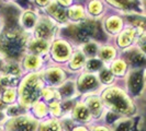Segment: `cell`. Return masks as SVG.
Listing matches in <instances>:
<instances>
[{
  "instance_id": "obj_1",
  "label": "cell",
  "mask_w": 146,
  "mask_h": 131,
  "mask_svg": "<svg viewBox=\"0 0 146 131\" xmlns=\"http://www.w3.org/2000/svg\"><path fill=\"white\" fill-rule=\"evenodd\" d=\"M29 35L22 29H5L0 32V57L7 61L19 62L27 54Z\"/></svg>"
},
{
  "instance_id": "obj_2",
  "label": "cell",
  "mask_w": 146,
  "mask_h": 131,
  "mask_svg": "<svg viewBox=\"0 0 146 131\" xmlns=\"http://www.w3.org/2000/svg\"><path fill=\"white\" fill-rule=\"evenodd\" d=\"M43 90V81L41 74L31 72L24 77L19 87V100L20 105L24 109L32 107L38 102Z\"/></svg>"
},
{
  "instance_id": "obj_3",
  "label": "cell",
  "mask_w": 146,
  "mask_h": 131,
  "mask_svg": "<svg viewBox=\"0 0 146 131\" xmlns=\"http://www.w3.org/2000/svg\"><path fill=\"white\" fill-rule=\"evenodd\" d=\"M102 103L111 111L121 115H130L134 111V104L129 94L122 88L112 86L107 88L101 96Z\"/></svg>"
},
{
  "instance_id": "obj_4",
  "label": "cell",
  "mask_w": 146,
  "mask_h": 131,
  "mask_svg": "<svg viewBox=\"0 0 146 131\" xmlns=\"http://www.w3.org/2000/svg\"><path fill=\"white\" fill-rule=\"evenodd\" d=\"M97 32L98 29L94 20H82L69 28L68 37L73 38L75 42L84 44L94 39Z\"/></svg>"
},
{
  "instance_id": "obj_5",
  "label": "cell",
  "mask_w": 146,
  "mask_h": 131,
  "mask_svg": "<svg viewBox=\"0 0 146 131\" xmlns=\"http://www.w3.org/2000/svg\"><path fill=\"white\" fill-rule=\"evenodd\" d=\"M56 32H57L56 22L53 21L50 16L43 15V16H38L36 25L32 32L33 33L32 37L51 43L52 41L55 39Z\"/></svg>"
},
{
  "instance_id": "obj_6",
  "label": "cell",
  "mask_w": 146,
  "mask_h": 131,
  "mask_svg": "<svg viewBox=\"0 0 146 131\" xmlns=\"http://www.w3.org/2000/svg\"><path fill=\"white\" fill-rule=\"evenodd\" d=\"M52 58L57 62H66L68 61L72 54H73V47L70 43L64 39V38H55L51 42L50 47Z\"/></svg>"
},
{
  "instance_id": "obj_7",
  "label": "cell",
  "mask_w": 146,
  "mask_h": 131,
  "mask_svg": "<svg viewBox=\"0 0 146 131\" xmlns=\"http://www.w3.org/2000/svg\"><path fill=\"white\" fill-rule=\"evenodd\" d=\"M145 84V70L144 68L131 69L127 73L126 78V85L127 90L131 94L137 96L144 90Z\"/></svg>"
},
{
  "instance_id": "obj_8",
  "label": "cell",
  "mask_w": 146,
  "mask_h": 131,
  "mask_svg": "<svg viewBox=\"0 0 146 131\" xmlns=\"http://www.w3.org/2000/svg\"><path fill=\"white\" fill-rule=\"evenodd\" d=\"M142 33H144V31H141L132 25L125 26L117 35V45L122 49L131 47L132 44L136 41L137 36Z\"/></svg>"
},
{
  "instance_id": "obj_9",
  "label": "cell",
  "mask_w": 146,
  "mask_h": 131,
  "mask_svg": "<svg viewBox=\"0 0 146 131\" xmlns=\"http://www.w3.org/2000/svg\"><path fill=\"white\" fill-rule=\"evenodd\" d=\"M42 81L48 84L51 87L59 86L66 79L65 71L59 67H50L44 70L43 74H41Z\"/></svg>"
},
{
  "instance_id": "obj_10",
  "label": "cell",
  "mask_w": 146,
  "mask_h": 131,
  "mask_svg": "<svg viewBox=\"0 0 146 131\" xmlns=\"http://www.w3.org/2000/svg\"><path fill=\"white\" fill-rule=\"evenodd\" d=\"M125 62L131 65L132 69L144 68L145 66V52L139 47H127L124 49Z\"/></svg>"
},
{
  "instance_id": "obj_11",
  "label": "cell",
  "mask_w": 146,
  "mask_h": 131,
  "mask_svg": "<svg viewBox=\"0 0 146 131\" xmlns=\"http://www.w3.org/2000/svg\"><path fill=\"white\" fill-rule=\"evenodd\" d=\"M99 80L98 77L90 72H84L81 73L77 80L76 86H77V91L80 93H88L91 92L96 88L99 87Z\"/></svg>"
},
{
  "instance_id": "obj_12",
  "label": "cell",
  "mask_w": 146,
  "mask_h": 131,
  "mask_svg": "<svg viewBox=\"0 0 146 131\" xmlns=\"http://www.w3.org/2000/svg\"><path fill=\"white\" fill-rule=\"evenodd\" d=\"M9 128L11 131H35L37 122L35 119L28 116L15 117L10 122Z\"/></svg>"
},
{
  "instance_id": "obj_13",
  "label": "cell",
  "mask_w": 146,
  "mask_h": 131,
  "mask_svg": "<svg viewBox=\"0 0 146 131\" xmlns=\"http://www.w3.org/2000/svg\"><path fill=\"white\" fill-rule=\"evenodd\" d=\"M45 11L47 13V16H50L52 20L56 23L65 24L68 22L66 8L59 6L55 0H53V1L51 0V2L45 7Z\"/></svg>"
},
{
  "instance_id": "obj_14",
  "label": "cell",
  "mask_w": 146,
  "mask_h": 131,
  "mask_svg": "<svg viewBox=\"0 0 146 131\" xmlns=\"http://www.w3.org/2000/svg\"><path fill=\"white\" fill-rule=\"evenodd\" d=\"M50 47H51L50 42L34 38V37H29L28 45H27V52L42 57V56L50 52Z\"/></svg>"
},
{
  "instance_id": "obj_15",
  "label": "cell",
  "mask_w": 146,
  "mask_h": 131,
  "mask_svg": "<svg viewBox=\"0 0 146 131\" xmlns=\"http://www.w3.org/2000/svg\"><path fill=\"white\" fill-rule=\"evenodd\" d=\"M38 20V15L33 11V10H25L22 12L20 16V24H21V29L23 32L32 33L35 28Z\"/></svg>"
},
{
  "instance_id": "obj_16",
  "label": "cell",
  "mask_w": 146,
  "mask_h": 131,
  "mask_svg": "<svg viewBox=\"0 0 146 131\" xmlns=\"http://www.w3.org/2000/svg\"><path fill=\"white\" fill-rule=\"evenodd\" d=\"M124 28V20L120 15H110L104 21V29L111 35H117Z\"/></svg>"
},
{
  "instance_id": "obj_17",
  "label": "cell",
  "mask_w": 146,
  "mask_h": 131,
  "mask_svg": "<svg viewBox=\"0 0 146 131\" xmlns=\"http://www.w3.org/2000/svg\"><path fill=\"white\" fill-rule=\"evenodd\" d=\"M58 94L60 98H64L66 101H70V98H73L75 95H77V86H76V82L73 80L64 81L58 87Z\"/></svg>"
},
{
  "instance_id": "obj_18",
  "label": "cell",
  "mask_w": 146,
  "mask_h": 131,
  "mask_svg": "<svg viewBox=\"0 0 146 131\" xmlns=\"http://www.w3.org/2000/svg\"><path fill=\"white\" fill-rule=\"evenodd\" d=\"M43 64V59L41 56L33 55V54H27L23 58H22V66L24 69H27L28 71L31 72H35L38 70Z\"/></svg>"
},
{
  "instance_id": "obj_19",
  "label": "cell",
  "mask_w": 146,
  "mask_h": 131,
  "mask_svg": "<svg viewBox=\"0 0 146 131\" xmlns=\"http://www.w3.org/2000/svg\"><path fill=\"white\" fill-rule=\"evenodd\" d=\"M117 57V49L111 46V45H104L100 46L98 54H97V58H99L104 64H111Z\"/></svg>"
},
{
  "instance_id": "obj_20",
  "label": "cell",
  "mask_w": 146,
  "mask_h": 131,
  "mask_svg": "<svg viewBox=\"0 0 146 131\" xmlns=\"http://www.w3.org/2000/svg\"><path fill=\"white\" fill-rule=\"evenodd\" d=\"M66 11L68 21H73L75 23L82 21L86 16V9L81 5H72L68 9H66Z\"/></svg>"
},
{
  "instance_id": "obj_21",
  "label": "cell",
  "mask_w": 146,
  "mask_h": 131,
  "mask_svg": "<svg viewBox=\"0 0 146 131\" xmlns=\"http://www.w3.org/2000/svg\"><path fill=\"white\" fill-rule=\"evenodd\" d=\"M73 117L78 121H89L91 119V114L85 105V103H77L73 108Z\"/></svg>"
},
{
  "instance_id": "obj_22",
  "label": "cell",
  "mask_w": 146,
  "mask_h": 131,
  "mask_svg": "<svg viewBox=\"0 0 146 131\" xmlns=\"http://www.w3.org/2000/svg\"><path fill=\"white\" fill-rule=\"evenodd\" d=\"M86 60H87V58H86V56L82 54V51H81L80 49H78V50H76V51H73L70 58L68 60V62H69V68H70L72 70H79L81 68H84Z\"/></svg>"
},
{
  "instance_id": "obj_23",
  "label": "cell",
  "mask_w": 146,
  "mask_h": 131,
  "mask_svg": "<svg viewBox=\"0 0 146 131\" xmlns=\"http://www.w3.org/2000/svg\"><path fill=\"white\" fill-rule=\"evenodd\" d=\"M99 48H100V44L98 43L97 41H95V39H91L89 42L81 44L79 49L86 56V58H94V57H97Z\"/></svg>"
},
{
  "instance_id": "obj_24",
  "label": "cell",
  "mask_w": 146,
  "mask_h": 131,
  "mask_svg": "<svg viewBox=\"0 0 146 131\" xmlns=\"http://www.w3.org/2000/svg\"><path fill=\"white\" fill-rule=\"evenodd\" d=\"M85 105L87 106V108L89 109L91 115H94L95 117H98L101 115V113H102V103L100 101V98H98L97 96L88 97Z\"/></svg>"
},
{
  "instance_id": "obj_25",
  "label": "cell",
  "mask_w": 146,
  "mask_h": 131,
  "mask_svg": "<svg viewBox=\"0 0 146 131\" xmlns=\"http://www.w3.org/2000/svg\"><path fill=\"white\" fill-rule=\"evenodd\" d=\"M110 70L113 75H117V77H123L126 71H127V64L125 62V60L123 58H119L114 59L111 66H110Z\"/></svg>"
},
{
  "instance_id": "obj_26",
  "label": "cell",
  "mask_w": 146,
  "mask_h": 131,
  "mask_svg": "<svg viewBox=\"0 0 146 131\" xmlns=\"http://www.w3.org/2000/svg\"><path fill=\"white\" fill-rule=\"evenodd\" d=\"M19 83V79L17 77L2 74L0 75V96L8 88H15Z\"/></svg>"
},
{
  "instance_id": "obj_27",
  "label": "cell",
  "mask_w": 146,
  "mask_h": 131,
  "mask_svg": "<svg viewBox=\"0 0 146 131\" xmlns=\"http://www.w3.org/2000/svg\"><path fill=\"white\" fill-rule=\"evenodd\" d=\"M103 3L101 0H90L87 5V12L91 18H98L102 14Z\"/></svg>"
},
{
  "instance_id": "obj_28",
  "label": "cell",
  "mask_w": 146,
  "mask_h": 131,
  "mask_svg": "<svg viewBox=\"0 0 146 131\" xmlns=\"http://www.w3.org/2000/svg\"><path fill=\"white\" fill-rule=\"evenodd\" d=\"M2 74H7V75H12V77L19 78L22 74V67L15 61H7Z\"/></svg>"
},
{
  "instance_id": "obj_29",
  "label": "cell",
  "mask_w": 146,
  "mask_h": 131,
  "mask_svg": "<svg viewBox=\"0 0 146 131\" xmlns=\"http://www.w3.org/2000/svg\"><path fill=\"white\" fill-rule=\"evenodd\" d=\"M106 1L112 7L124 11H130L135 8V0H106Z\"/></svg>"
},
{
  "instance_id": "obj_30",
  "label": "cell",
  "mask_w": 146,
  "mask_h": 131,
  "mask_svg": "<svg viewBox=\"0 0 146 131\" xmlns=\"http://www.w3.org/2000/svg\"><path fill=\"white\" fill-rule=\"evenodd\" d=\"M84 67L86 68L87 72L94 73L99 71L100 69H102V67H104V65H103V62L99 58L94 57V58H87Z\"/></svg>"
},
{
  "instance_id": "obj_31",
  "label": "cell",
  "mask_w": 146,
  "mask_h": 131,
  "mask_svg": "<svg viewBox=\"0 0 146 131\" xmlns=\"http://www.w3.org/2000/svg\"><path fill=\"white\" fill-rule=\"evenodd\" d=\"M41 96H43L44 100H45V101H47L50 104L55 103V102H59L58 100L60 98V97H59L58 92H57L56 90H54V88H52V87H50V86L43 87Z\"/></svg>"
},
{
  "instance_id": "obj_32",
  "label": "cell",
  "mask_w": 146,
  "mask_h": 131,
  "mask_svg": "<svg viewBox=\"0 0 146 131\" xmlns=\"http://www.w3.org/2000/svg\"><path fill=\"white\" fill-rule=\"evenodd\" d=\"M99 74H98V80L100 81L103 84H111V82L113 81V78L114 75L112 74L111 70L107 67H102V69H100L99 71Z\"/></svg>"
},
{
  "instance_id": "obj_33",
  "label": "cell",
  "mask_w": 146,
  "mask_h": 131,
  "mask_svg": "<svg viewBox=\"0 0 146 131\" xmlns=\"http://www.w3.org/2000/svg\"><path fill=\"white\" fill-rule=\"evenodd\" d=\"M38 131H60V124L56 119H50L40 126Z\"/></svg>"
},
{
  "instance_id": "obj_34",
  "label": "cell",
  "mask_w": 146,
  "mask_h": 131,
  "mask_svg": "<svg viewBox=\"0 0 146 131\" xmlns=\"http://www.w3.org/2000/svg\"><path fill=\"white\" fill-rule=\"evenodd\" d=\"M15 97H17V92L15 88H8L1 94V101L6 104H10L15 102Z\"/></svg>"
},
{
  "instance_id": "obj_35",
  "label": "cell",
  "mask_w": 146,
  "mask_h": 131,
  "mask_svg": "<svg viewBox=\"0 0 146 131\" xmlns=\"http://www.w3.org/2000/svg\"><path fill=\"white\" fill-rule=\"evenodd\" d=\"M33 110H34V114L36 115L37 117H44L47 113H48V109H47V106L44 104L43 102H36L33 106Z\"/></svg>"
},
{
  "instance_id": "obj_36",
  "label": "cell",
  "mask_w": 146,
  "mask_h": 131,
  "mask_svg": "<svg viewBox=\"0 0 146 131\" xmlns=\"http://www.w3.org/2000/svg\"><path fill=\"white\" fill-rule=\"evenodd\" d=\"M7 113L10 117L15 118V117L22 116V115L25 113V109L23 108V107L18 106V105H12V106H10V107L7 108Z\"/></svg>"
},
{
  "instance_id": "obj_37",
  "label": "cell",
  "mask_w": 146,
  "mask_h": 131,
  "mask_svg": "<svg viewBox=\"0 0 146 131\" xmlns=\"http://www.w3.org/2000/svg\"><path fill=\"white\" fill-rule=\"evenodd\" d=\"M132 127V121L131 120H124L122 122L117 124V127L115 128V131H130Z\"/></svg>"
},
{
  "instance_id": "obj_38",
  "label": "cell",
  "mask_w": 146,
  "mask_h": 131,
  "mask_svg": "<svg viewBox=\"0 0 146 131\" xmlns=\"http://www.w3.org/2000/svg\"><path fill=\"white\" fill-rule=\"evenodd\" d=\"M117 114H115V113H113V111H109L108 114H107V121L109 122V124H112L113 121H115L117 119Z\"/></svg>"
},
{
  "instance_id": "obj_39",
  "label": "cell",
  "mask_w": 146,
  "mask_h": 131,
  "mask_svg": "<svg viewBox=\"0 0 146 131\" xmlns=\"http://www.w3.org/2000/svg\"><path fill=\"white\" fill-rule=\"evenodd\" d=\"M59 6H62L63 8H68L73 5L74 0H55Z\"/></svg>"
},
{
  "instance_id": "obj_40",
  "label": "cell",
  "mask_w": 146,
  "mask_h": 131,
  "mask_svg": "<svg viewBox=\"0 0 146 131\" xmlns=\"http://www.w3.org/2000/svg\"><path fill=\"white\" fill-rule=\"evenodd\" d=\"M34 2L36 3L38 7L45 8L50 2H51V0H34Z\"/></svg>"
},
{
  "instance_id": "obj_41",
  "label": "cell",
  "mask_w": 146,
  "mask_h": 131,
  "mask_svg": "<svg viewBox=\"0 0 146 131\" xmlns=\"http://www.w3.org/2000/svg\"><path fill=\"white\" fill-rule=\"evenodd\" d=\"M6 62H7V60H5L2 57H0V75L2 74V72H3V69H5Z\"/></svg>"
},
{
  "instance_id": "obj_42",
  "label": "cell",
  "mask_w": 146,
  "mask_h": 131,
  "mask_svg": "<svg viewBox=\"0 0 146 131\" xmlns=\"http://www.w3.org/2000/svg\"><path fill=\"white\" fill-rule=\"evenodd\" d=\"M92 131H109V129L106 127H102V126H97L92 129Z\"/></svg>"
},
{
  "instance_id": "obj_43",
  "label": "cell",
  "mask_w": 146,
  "mask_h": 131,
  "mask_svg": "<svg viewBox=\"0 0 146 131\" xmlns=\"http://www.w3.org/2000/svg\"><path fill=\"white\" fill-rule=\"evenodd\" d=\"M7 108V104L6 103H3L1 100H0V110H2V109Z\"/></svg>"
},
{
  "instance_id": "obj_44",
  "label": "cell",
  "mask_w": 146,
  "mask_h": 131,
  "mask_svg": "<svg viewBox=\"0 0 146 131\" xmlns=\"http://www.w3.org/2000/svg\"><path fill=\"white\" fill-rule=\"evenodd\" d=\"M73 131H88L85 127H77V128H74Z\"/></svg>"
},
{
  "instance_id": "obj_45",
  "label": "cell",
  "mask_w": 146,
  "mask_h": 131,
  "mask_svg": "<svg viewBox=\"0 0 146 131\" xmlns=\"http://www.w3.org/2000/svg\"><path fill=\"white\" fill-rule=\"evenodd\" d=\"M3 118H5V114H3V113H2L1 110H0V121H1V120H2Z\"/></svg>"
},
{
  "instance_id": "obj_46",
  "label": "cell",
  "mask_w": 146,
  "mask_h": 131,
  "mask_svg": "<svg viewBox=\"0 0 146 131\" xmlns=\"http://www.w3.org/2000/svg\"><path fill=\"white\" fill-rule=\"evenodd\" d=\"M1 29H2V21H1V19H0V32H1Z\"/></svg>"
},
{
  "instance_id": "obj_47",
  "label": "cell",
  "mask_w": 146,
  "mask_h": 131,
  "mask_svg": "<svg viewBox=\"0 0 146 131\" xmlns=\"http://www.w3.org/2000/svg\"><path fill=\"white\" fill-rule=\"evenodd\" d=\"M0 131H1V130H0Z\"/></svg>"
}]
</instances>
